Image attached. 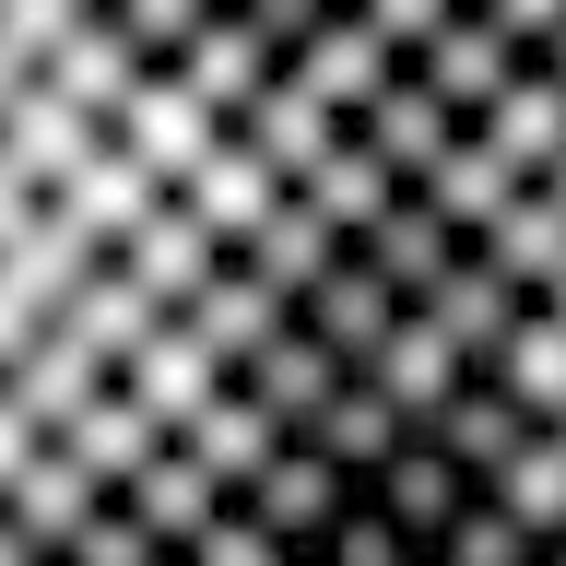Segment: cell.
Segmentation results:
<instances>
[{
	"mask_svg": "<svg viewBox=\"0 0 566 566\" xmlns=\"http://www.w3.org/2000/svg\"><path fill=\"white\" fill-rule=\"evenodd\" d=\"M531 71H543V83H555V95H566V24L543 35V48H531Z\"/></svg>",
	"mask_w": 566,
	"mask_h": 566,
	"instance_id": "obj_18",
	"label": "cell"
},
{
	"mask_svg": "<svg viewBox=\"0 0 566 566\" xmlns=\"http://www.w3.org/2000/svg\"><path fill=\"white\" fill-rule=\"evenodd\" d=\"M224 389H237V401H248L260 424H272V437H307V424L331 413V389H343V366H331V354H318L307 331L283 318V331H260V343H248L237 366H224Z\"/></svg>",
	"mask_w": 566,
	"mask_h": 566,
	"instance_id": "obj_1",
	"label": "cell"
},
{
	"mask_svg": "<svg viewBox=\"0 0 566 566\" xmlns=\"http://www.w3.org/2000/svg\"><path fill=\"white\" fill-rule=\"evenodd\" d=\"M224 12H237V24L260 35V60L283 71V60H295V48H307L318 24H331V12H343V0H224Z\"/></svg>",
	"mask_w": 566,
	"mask_h": 566,
	"instance_id": "obj_15",
	"label": "cell"
},
{
	"mask_svg": "<svg viewBox=\"0 0 566 566\" xmlns=\"http://www.w3.org/2000/svg\"><path fill=\"white\" fill-rule=\"evenodd\" d=\"M166 83H177L189 106H201V118H224V130H237V118H248V95L272 83V60H260V35H248L237 12H212V24H201V35H189V48L166 60Z\"/></svg>",
	"mask_w": 566,
	"mask_h": 566,
	"instance_id": "obj_9",
	"label": "cell"
},
{
	"mask_svg": "<svg viewBox=\"0 0 566 566\" xmlns=\"http://www.w3.org/2000/svg\"><path fill=\"white\" fill-rule=\"evenodd\" d=\"M354 12H366V24H378L389 48H401V60H413V48H424V35H437V24H449L460 0H354Z\"/></svg>",
	"mask_w": 566,
	"mask_h": 566,
	"instance_id": "obj_17",
	"label": "cell"
},
{
	"mask_svg": "<svg viewBox=\"0 0 566 566\" xmlns=\"http://www.w3.org/2000/svg\"><path fill=\"white\" fill-rule=\"evenodd\" d=\"M35 83H48V95H60V106H83V118H95V130H106V118H118V95H130V83H142V60H130V48H118V24H106V12H83V24H71L60 48L35 60Z\"/></svg>",
	"mask_w": 566,
	"mask_h": 566,
	"instance_id": "obj_11",
	"label": "cell"
},
{
	"mask_svg": "<svg viewBox=\"0 0 566 566\" xmlns=\"http://www.w3.org/2000/svg\"><path fill=\"white\" fill-rule=\"evenodd\" d=\"M460 248H472V237H460V224H437V212H424L413 189H401L389 212H366V224L343 237V260H354V272H378L389 295H401V307H424V295H437V283L460 272Z\"/></svg>",
	"mask_w": 566,
	"mask_h": 566,
	"instance_id": "obj_3",
	"label": "cell"
},
{
	"mask_svg": "<svg viewBox=\"0 0 566 566\" xmlns=\"http://www.w3.org/2000/svg\"><path fill=\"white\" fill-rule=\"evenodd\" d=\"M343 142H354V154H366V166L389 177V189H424V166H437V154L460 142V118H449L437 95H424L413 71H389L378 95H366V106L343 118Z\"/></svg>",
	"mask_w": 566,
	"mask_h": 566,
	"instance_id": "obj_2",
	"label": "cell"
},
{
	"mask_svg": "<svg viewBox=\"0 0 566 566\" xmlns=\"http://www.w3.org/2000/svg\"><path fill=\"white\" fill-rule=\"evenodd\" d=\"M106 24H118V48H130L142 71H166L177 48H189V35L212 24V12H224V0H95Z\"/></svg>",
	"mask_w": 566,
	"mask_h": 566,
	"instance_id": "obj_14",
	"label": "cell"
},
{
	"mask_svg": "<svg viewBox=\"0 0 566 566\" xmlns=\"http://www.w3.org/2000/svg\"><path fill=\"white\" fill-rule=\"evenodd\" d=\"M401 71H413L424 95H437V106H449V118H460V130H472V118H484V106L507 95V71H520V48H495V35L472 24V12H449V24L424 35V48H413V60H401Z\"/></svg>",
	"mask_w": 566,
	"mask_h": 566,
	"instance_id": "obj_8",
	"label": "cell"
},
{
	"mask_svg": "<svg viewBox=\"0 0 566 566\" xmlns=\"http://www.w3.org/2000/svg\"><path fill=\"white\" fill-rule=\"evenodd\" d=\"M12 83H24V71H12V60H0V106H12Z\"/></svg>",
	"mask_w": 566,
	"mask_h": 566,
	"instance_id": "obj_20",
	"label": "cell"
},
{
	"mask_svg": "<svg viewBox=\"0 0 566 566\" xmlns=\"http://www.w3.org/2000/svg\"><path fill=\"white\" fill-rule=\"evenodd\" d=\"M389 71H401V48H389V35H378V24H366V12H354V0H343V12H331V24H318L307 48L283 60V83H295V95H318V106H331V118H354V106L378 95Z\"/></svg>",
	"mask_w": 566,
	"mask_h": 566,
	"instance_id": "obj_4",
	"label": "cell"
},
{
	"mask_svg": "<svg viewBox=\"0 0 566 566\" xmlns=\"http://www.w3.org/2000/svg\"><path fill=\"white\" fill-rule=\"evenodd\" d=\"M283 318H295V331H307V343H318V354H331V366L354 378V366H366V354L389 343V318H401V295H389L378 272H354V260H331V272H318V283H307V295H295Z\"/></svg>",
	"mask_w": 566,
	"mask_h": 566,
	"instance_id": "obj_5",
	"label": "cell"
},
{
	"mask_svg": "<svg viewBox=\"0 0 566 566\" xmlns=\"http://www.w3.org/2000/svg\"><path fill=\"white\" fill-rule=\"evenodd\" d=\"M460 12H472V24H484L495 48H520V60H531V48H543V35L566 24V0H460Z\"/></svg>",
	"mask_w": 566,
	"mask_h": 566,
	"instance_id": "obj_16",
	"label": "cell"
},
{
	"mask_svg": "<svg viewBox=\"0 0 566 566\" xmlns=\"http://www.w3.org/2000/svg\"><path fill=\"white\" fill-rule=\"evenodd\" d=\"M531 189H543V201H555V212H566V154H555V166H543V177H531Z\"/></svg>",
	"mask_w": 566,
	"mask_h": 566,
	"instance_id": "obj_19",
	"label": "cell"
},
{
	"mask_svg": "<svg viewBox=\"0 0 566 566\" xmlns=\"http://www.w3.org/2000/svg\"><path fill=\"white\" fill-rule=\"evenodd\" d=\"M295 201H307L318 224H331V237H354V224H366V212H389L401 189H389V177L366 166V154H354V142H331V154H318V166L295 177Z\"/></svg>",
	"mask_w": 566,
	"mask_h": 566,
	"instance_id": "obj_13",
	"label": "cell"
},
{
	"mask_svg": "<svg viewBox=\"0 0 566 566\" xmlns=\"http://www.w3.org/2000/svg\"><path fill=\"white\" fill-rule=\"evenodd\" d=\"M166 201H177V212H189V224H201V237H212V248H237V237H248V224H260V212H272V201H283V177H272V166H260V154H248V142H237V130H212V154H201V166H189V177H177Z\"/></svg>",
	"mask_w": 566,
	"mask_h": 566,
	"instance_id": "obj_6",
	"label": "cell"
},
{
	"mask_svg": "<svg viewBox=\"0 0 566 566\" xmlns=\"http://www.w3.org/2000/svg\"><path fill=\"white\" fill-rule=\"evenodd\" d=\"M224 260H237V272H248V283H272L283 307H295V295H307V283H318V272H331V260H343V237H331V224H318V212H307V201H295V189H283V201H272V212H260V224H248V237H237V248H224Z\"/></svg>",
	"mask_w": 566,
	"mask_h": 566,
	"instance_id": "obj_10",
	"label": "cell"
},
{
	"mask_svg": "<svg viewBox=\"0 0 566 566\" xmlns=\"http://www.w3.org/2000/svg\"><path fill=\"white\" fill-rule=\"evenodd\" d=\"M472 142H484V154H495L507 177H543V166L566 154V95H555V83H543L531 60H520V71H507V95H495L484 118H472Z\"/></svg>",
	"mask_w": 566,
	"mask_h": 566,
	"instance_id": "obj_12",
	"label": "cell"
},
{
	"mask_svg": "<svg viewBox=\"0 0 566 566\" xmlns=\"http://www.w3.org/2000/svg\"><path fill=\"white\" fill-rule=\"evenodd\" d=\"M106 260H118V272H130L142 283V295H154V307H189V295H201V283L212 272H224V248H212L201 237V224H189V212H177V201H154V212H142V224H130V237H118V248H106Z\"/></svg>",
	"mask_w": 566,
	"mask_h": 566,
	"instance_id": "obj_7",
	"label": "cell"
}]
</instances>
